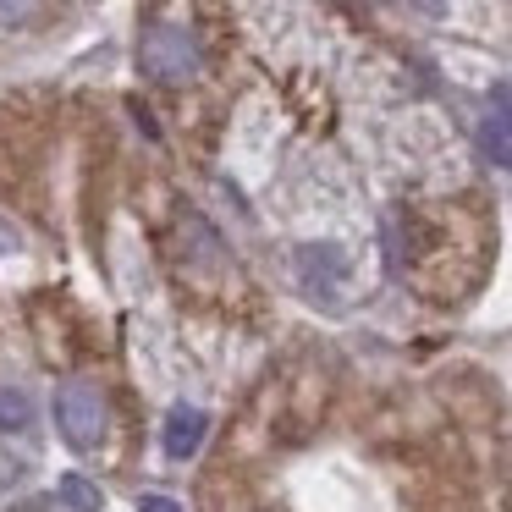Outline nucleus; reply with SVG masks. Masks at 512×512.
Returning a JSON list of instances; mask_svg holds the SVG:
<instances>
[{
  "label": "nucleus",
  "mask_w": 512,
  "mask_h": 512,
  "mask_svg": "<svg viewBox=\"0 0 512 512\" xmlns=\"http://www.w3.org/2000/svg\"><path fill=\"white\" fill-rule=\"evenodd\" d=\"M474 138H479V155H485V160H496V166H507V171H512V127L501 122V116H485Z\"/></svg>",
  "instance_id": "nucleus-5"
},
{
  "label": "nucleus",
  "mask_w": 512,
  "mask_h": 512,
  "mask_svg": "<svg viewBox=\"0 0 512 512\" xmlns=\"http://www.w3.org/2000/svg\"><path fill=\"white\" fill-rule=\"evenodd\" d=\"M138 512H182V501L160 496V490H144V496H138Z\"/></svg>",
  "instance_id": "nucleus-8"
},
{
  "label": "nucleus",
  "mask_w": 512,
  "mask_h": 512,
  "mask_svg": "<svg viewBox=\"0 0 512 512\" xmlns=\"http://www.w3.org/2000/svg\"><path fill=\"white\" fill-rule=\"evenodd\" d=\"M61 501H67L72 512H100V507H105L100 485H89L83 474H67V479H61Z\"/></svg>",
  "instance_id": "nucleus-6"
},
{
  "label": "nucleus",
  "mask_w": 512,
  "mask_h": 512,
  "mask_svg": "<svg viewBox=\"0 0 512 512\" xmlns=\"http://www.w3.org/2000/svg\"><path fill=\"white\" fill-rule=\"evenodd\" d=\"M28 419H34V408H28V397H23V391L0 386V430H6V435H17V430H28Z\"/></svg>",
  "instance_id": "nucleus-7"
},
{
  "label": "nucleus",
  "mask_w": 512,
  "mask_h": 512,
  "mask_svg": "<svg viewBox=\"0 0 512 512\" xmlns=\"http://www.w3.org/2000/svg\"><path fill=\"white\" fill-rule=\"evenodd\" d=\"M424 12H441V0H424Z\"/></svg>",
  "instance_id": "nucleus-11"
},
{
  "label": "nucleus",
  "mask_w": 512,
  "mask_h": 512,
  "mask_svg": "<svg viewBox=\"0 0 512 512\" xmlns=\"http://www.w3.org/2000/svg\"><path fill=\"white\" fill-rule=\"evenodd\" d=\"M199 441H204V413L199 408H171V419H166V435H160V446H166V457H193L199 452Z\"/></svg>",
  "instance_id": "nucleus-4"
},
{
  "label": "nucleus",
  "mask_w": 512,
  "mask_h": 512,
  "mask_svg": "<svg viewBox=\"0 0 512 512\" xmlns=\"http://www.w3.org/2000/svg\"><path fill=\"white\" fill-rule=\"evenodd\" d=\"M490 105H496V116L512 127V83H496V89H490Z\"/></svg>",
  "instance_id": "nucleus-10"
},
{
  "label": "nucleus",
  "mask_w": 512,
  "mask_h": 512,
  "mask_svg": "<svg viewBox=\"0 0 512 512\" xmlns=\"http://www.w3.org/2000/svg\"><path fill=\"white\" fill-rule=\"evenodd\" d=\"M56 419H61V435L72 446H94L105 435V397L89 380H67L56 391Z\"/></svg>",
  "instance_id": "nucleus-2"
},
{
  "label": "nucleus",
  "mask_w": 512,
  "mask_h": 512,
  "mask_svg": "<svg viewBox=\"0 0 512 512\" xmlns=\"http://www.w3.org/2000/svg\"><path fill=\"white\" fill-rule=\"evenodd\" d=\"M28 12H34V0H0V23H6V28L28 23Z\"/></svg>",
  "instance_id": "nucleus-9"
},
{
  "label": "nucleus",
  "mask_w": 512,
  "mask_h": 512,
  "mask_svg": "<svg viewBox=\"0 0 512 512\" xmlns=\"http://www.w3.org/2000/svg\"><path fill=\"white\" fill-rule=\"evenodd\" d=\"M353 6H380V0H353Z\"/></svg>",
  "instance_id": "nucleus-12"
},
{
  "label": "nucleus",
  "mask_w": 512,
  "mask_h": 512,
  "mask_svg": "<svg viewBox=\"0 0 512 512\" xmlns=\"http://www.w3.org/2000/svg\"><path fill=\"white\" fill-rule=\"evenodd\" d=\"M138 67H144V78L160 83V89H182V83H193L204 67L199 39L177 23H149L144 39H138Z\"/></svg>",
  "instance_id": "nucleus-1"
},
{
  "label": "nucleus",
  "mask_w": 512,
  "mask_h": 512,
  "mask_svg": "<svg viewBox=\"0 0 512 512\" xmlns=\"http://www.w3.org/2000/svg\"><path fill=\"white\" fill-rule=\"evenodd\" d=\"M342 254H336V248H303L298 254V276H303V287L314 292V298H325V292H336V281H342Z\"/></svg>",
  "instance_id": "nucleus-3"
}]
</instances>
